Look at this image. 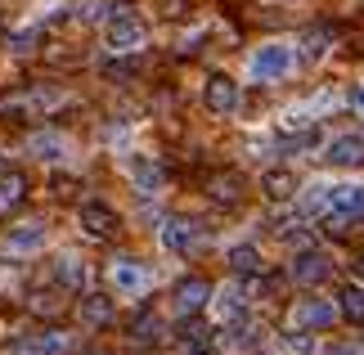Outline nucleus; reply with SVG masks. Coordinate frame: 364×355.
Returning a JSON list of instances; mask_svg holds the SVG:
<instances>
[{
	"mask_svg": "<svg viewBox=\"0 0 364 355\" xmlns=\"http://www.w3.org/2000/svg\"><path fill=\"white\" fill-rule=\"evenodd\" d=\"M292 68H297V46L292 41H265L247 54V77L257 86H274V81H288Z\"/></svg>",
	"mask_w": 364,
	"mask_h": 355,
	"instance_id": "obj_1",
	"label": "nucleus"
},
{
	"mask_svg": "<svg viewBox=\"0 0 364 355\" xmlns=\"http://www.w3.org/2000/svg\"><path fill=\"white\" fill-rule=\"evenodd\" d=\"M104 46L108 54H135V50H144L149 46V27L144 18H135V14H108V23H104Z\"/></svg>",
	"mask_w": 364,
	"mask_h": 355,
	"instance_id": "obj_2",
	"label": "nucleus"
},
{
	"mask_svg": "<svg viewBox=\"0 0 364 355\" xmlns=\"http://www.w3.org/2000/svg\"><path fill=\"white\" fill-rule=\"evenodd\" d=\"M63 104V90H46V86H32V90H18L9 99H0V122H23V117H41V112L59 108Z\"/></svg>",
	"mask_w": 364,
	"mask_h": 355,
	"instance_id": "obj_3",
	"label": "nucleus"
},
{
	"mask_svg": "<svg viewBox=\"0 0 364 355\" xmlns=\"http://www.w3.org/2000/svg\"><path fill=\"white\" fill-rule=\"evenodd\" d=\"M351 221H364V184H333V194H328V230H346Z\"/></svg>",
	"mask_w": 364,
	"mask_h": 355,
	"instance_id": "obj_4",
	"label": "nucleus"
},
{
	"mask_svg": "<svg viewBox=\"0 0 364 355\" xmlns=\"http://www.w3.org/2000/svg\"><path fill=\"white\" fill-rule=\"evenodd\" d=\"M239 81H234L230 73H212L207 77V86H203V104L212 117H234L239 112Z\"/></svg>",
	"mask_w": 364,
	"mask_h": 355,
	"instance_id": "obj_5",
	"label": "nucleus"
},
{
	"mask_svg": "<svg viewBox=\"0 0 364 355\" xmlns=\"http://www.w3.org/2000/svg\"><path fill=\"white\" fill-rule=\"evenodd\" d=\"M108 283H113L117 297H144L149 283H153V275L135 257H117L113 265H108Z\"/></svg>",
	"mask_w": 364,
	"mask_h": 355,
	"instance_id": "obj_6",
	"label": "nucleus"
},
{
	"mask_svg": "<svg viewBox=\"0 0 364 355\" xmlns=\"http://www.w3.org/2000/svg\"><path fill=\"white\" fill-rule=\"evenodd\" d=\"M46 238H50V230L41 221H23L0 238V252H5V257H36V252L46 248Z\"/></svg>",
	"mask_w": 364,
	"mask_h": 355,
	"instance_id": "obj_7",
	"label": "nucleus"
},
{
	"mask_svg": "<svg viewBox=\"0 0 364 355\" xmlns=\"http://www.w3.org/2000/svg\"><path fill=\"white\" fill-rule=\"evenodd\" d=\"M338 319V306L324 302V297H301L292 306V329H328Z\"/></svg>",
	"mask_w": 364,
	"mask_h": 355,
	"instance_id": "obj_8",
	"label": "nucleus"
},
{
	"mask_svg": "<svg viewBox=\"0 0 364 355\" xmlns=\"http://www.w3.org/2000/svg\"><path fill=\"white\" fill-rule=\"evenodd\" d=\"M27 153H32L36 162H68L73 139H68L63 131H32L27 135Z\"/></svg>",
	"mask_w": 364,
	"mask_h": 355,
	"instance_id": "obj_9",
	"label": "nucleus"
},
{
	"mask_svg": "<svg viewBox=\"0 0 364 355\" xmlns=\"http://www.w3.org/2000/svg\"><path fill=\"white\" fill-rule=\"evenodd\" d=\"M126 176H131V184L144 198L162 194V166L153 162V158H144V153H131V158H126Z\"/></svg>",
	"mask_w": 364,
	"mask_h": 355,
	"instance_id": "obj_10",
	"label": "nucleus"
},
{
	"mask_svg": "<svg viewBox=\"0 0 364 355\" xmlns=\"http://www.w3.org/2000/svg\"><path fill=\"white\" fill-rule=\"evenodd\" d=\"M328 270H333V261H328V252H297V257H292V265H288V275L297 279V283H306V288H311V283H324L328 279Z\"/></svg>",
	"mask_w": 364,
	"mask_h": 355,
	"instance_id": "obj_11",
	"label": "nucleus"
},
{
	"mask_svg": "<svg viewBox=\"0 0 364 355\" xmlns=\"http://www.w3.org/2000/svg\"><path fill=\"white\" fill-rule=\"evenodd\" d=\"M324 162L333 166H364V135H338L324 144Z\"/></svg>",
	"mask_w": 364,
	"mask_h": 355,
	"instance_id": "obj_12",
	"label": "nucleus"
},
{
	"mask_svg": "<svg viewBox=\"0 0 364 355\" xmlns=\"http://www.w3.org/2000/svg\"><path fill=\"white\" fill-rule=\"evenodd\" d=\"M81 225H86V234H95V238H113L122 221L108 203H81Z\"/></svg>",
	"mask_w": 364,
	"mask_h": 355,
	"instance_id": "obj_13",
	"label": "nucleus"
},
{
	"mask_svg": "<svg viewBox=\"0 0 364 355\" xmlns=\"http://www.w3.org/2000/svg\"><path fill=\"white\" fill-rule=\"evenodd\" d=\"M207 302H212V283L207 279H185L176 283V315H193V310H203Z\"/></svg>",
	"mask_w": 364,
	"mask_h": 355,
	"instance_id": "obj_14",
	"label": "nucleus"
},
{
	"mask_svg": "<svg viewBox=\"0 0 364 355\" xmlns=\"http://www.w3.org/2000/svg\"><path fill=\"white\" fill-rule=\"evenodd\" d=\"M212 310H216L220 324H234V319L247 315V297H243L239 288H216V292H212Z\"/></svg>",
	"mask_w": 364,
	"mask_h": 355,
	"instance_id": "obj_15",
	"label": "nucleus"
},
{
	"mask_svg": "<svg viewBox=\"0 0 364 355\" xmlns=\"http://www.w3.org/2000/svg\"><path fill=\"white\" fill-rule=\"evenodd\" d=\"M193 238H198V230H193L189 221H166L162 230H158V243H162L166 252H189Z\"/></svg>",
	"mask_w": 364,
	"mask_h": 355,
	"instance_id": "obj_16",
	"label": "nucleus"
},
{
	"mask_svg": "<svg viewBox=\"0 0 364 355\" xmlns=\"http://www.w3.org/2000/svg\"><path fill=\"white\" fill-rule=\"evenodd\" d=\"M261 189H265V198H270V203H288V198L297 194V176H292V171H265Z\"/></svg>",
	"mask_w": 364,
	"mask_h": 355,
	"instance_id": "obj_17",
	"label": "nucleus"
},
{
	"mask_svg": "<svg viewBox=\"0 0 364 355\" xmlns=\"http://www.w3.org/2000/svg\"><path fill=\"white\" fill-rule=\"evenodd\" d=\"M230 270H234V275H257V270H261V252L252 243H234L230 248Z\"/></svg>",
	"mask_w": 364,
	"mask_h": 355,
	"instance_id": "obj_18",
	"label": "nucleus"
},
{
	"mask_svg": "<svg viewBox=\"0 0 364 355\" xmlns=\"http://www.w3.org/2000/svg\"><path fill=\"white\" fill-rule=\"evenodd\" d=\"M68 346H73V337L59 333V329H50V333H41L36 342H32V355H63Z\"/></svg>",
	"mask_w": 364,
	"mask_h": 355,
	"instance_id": "obj_19",
	"label": "nucleus"
},
{
	"mask_svg": "<svg viewBox=\"0 0 364 355\" xmlns=\"http://www.w3.org/2000/svg\"><path fill=\"white\" fill-rule=\"evenodd\" d=\"M158 337H162V319H158V315H139V319L131 324V342L149 346V342H158Z\"/></svg>",
	"mask_w": 364,
	"mask_h": 355,
	"instance_id": "obj_20",
	"label": "nucleus"
},
{
	"mask_svg": "<svg viewBox=\"0 0 364 355\" xmlns=\"http://www.w3.org/2000/svg\"><path fill=\"white\" fill-rule=\"evenodd\" d=\"M338 310H342L346 319L364 324V288H355V283H346V288H342V302H338Z\"/></svg>",
	"mask_w": 364,
	"mask_h": 355,
	"instance_id": "obj_21",
	"label": "nucleus"
},
{
	"mask_svg": "<svg viewBox=\"0 0 364 355\" xmlns=\"http://www.w3.org/2000/svg\"><path fill=\"white\" fill-rule=\"evenodd\" d=\"M328 194H333V184H311L306 198H301V211H306V216H324V211H328Z\"/></svg>",
	"mask_w": 364,
	"mask_h": 355,
	"instance_id": "obj_22",
	"label": "nucleus"
},
{
	"mask_svg": "<svg viewBox=\"0 0 364 355\" xmlns=\"http://www.w3.org/2000/svg\"><path fill=\"white\" fill-rule=\"evenodd\" d=\"M207 194L216 203H239V176H212L207 180Z\"/></svg>",
	"mask_w": 364,
	"mask_h": 355,
	"instance_id": "obj_23",
	"label": "nucleus"
},
{
	"mask_svg": "<svg viewBox=\"0 0 364 355\" xmlns=\"http://www.w3.org/2000/svg\"><path fill=\"white\" fill-rule=\"evenodd\" d=\"M324 54H328V32H324V27L301 36V59H306V63H319Z\"/></svg>",
	"mask_w": 364,
	"mask_h": 355,
	"instance_id": "obj_24",
	"label": "nucleus"
},
{
	"mask_svg": "<svg viewBox=\"0 0 364 355\" xmlns=\"http://www.w3.org/2000/svg\"><path fill=\"white\" fill-rule=\"evenodd\" d=\"M59 279L68 283V288H86V265H81L77 257H59Z\"/></svg>",
	"mask_w": 364,
	"mask_h": 355,
	"instance_id": "obj_25",
	"label": "nucleus"
},
{
	"mask_svg": "<svg viewBox=\"0 0 364 355\" xmlns=\"http://www.w3.org/2000/svg\"><path fill=\"white\" fill-rule=\"evenodd\" d=\"M23 189H27V184H23V176H0V211H9L14 203H18V198H23Z\"/></svg>",
	"mask_w": 364,
	"mask_h": 355,
	"instance_id": "obj_26",
	"label": "nucleus"
},
{
	"mask_svg": "<svg viewBox=\"0 0 364 355\" xmlns=\"http://www.w3.org/2000/svg\"><path fill=\"white\" fill-rule=\"evenodd\" d=\"M81 315H86V324H108L113 319V306H108V297H86Z\"/></svg>",
	"mask_w": 364,
	"mask_h": 355,
	"instance_id": "obj_27",
	"label": "nucleus"
},
{
	"mask_svg": "<svg viewBox=\"0 0 364 355\" xmlns=\"http://www.w3.org/2000/svg\"><path fill=\"white\" fill-rule=\"evenodd\" d=\"M32 41H36V27H18V32H9V50L14 54H27V50H32Z\"/></svg>",
	"mask_w": 364,
	"mask_h": 355,
	"instance_id": "obj_28",
	"label": "nucleus"
},
{
	"mask_svg": "<svg viewBox=\"0 0 364 355\" xmlns=\"http://www.w3.org/2000/svg\"><path fill=\"white\" fill-rule=\"evenodd\" d=\"M77 18H81V23L104 18V0H81V5H77Z\"/></svg>",
	"mask_w": 364,
	"mask_h": 355,
	"instance_id": "obj_29",
	"label": "nucleus"
},
{
	"mask_svg": "<svg viewBox=\"0 0 364 355\" xmlns=\"http://www.w3.org/2000/svg\"><path fill=\"white\" fill-rule=\"evenodd\" d=\"M284 351H311V337H284Z\"/></svg>",
	"mask_w": 364,
	"mask_h": 355,
	"instance_id": "obj_30",
	"label": "nucleus"
},
{
	"mask_svg": "<svg viewBox=\"0 0 364 355\" xmlns=\"http://www.w3.org/2000/svg\"><path fill=\"white\" fill-rule=\"evenodd\" d=\"M333 355H364V346H346L342 342V346H333Z\"/></svg>",
	"mask_w": 364,
	"mask_h": 355,
	"instance_id": "obj_31",
	"label": "nucleus"
},
{
	"mask_svg": "<svg viewBox=\"0 0 364 355\" xmlns=\"http://www.w3.org/2000/svg\"><path fill=\"white\" fill-rule=\"evenodd\" d=\"M351 104H355V108H360V112H364V86H360V90H355V95H351Z\"/></svg>",
	"mask_w": 364,
	"mask_h": 355,
	"instance_id": "obj_32",
	"label": "nucleus"
},
{
	"mask_svg": "<svg viewBox=\"0 0 364 355\" xmlns=\"http://www.w3.org/2000/svg\"><path fill=\"white\" fill-rule=\"evenodd\" d=\"M355 275H360V279H364V252H360V261H355Z\"/></svg>",
	"mask_w": 364,
	"mask_h": 355,
	"instance_id": "obj_33",
	"label": "nucleus"
},
{
	"mask_svg": "<svg viewBox=\"0 0 364 355\" xmlns=\"http://www.w3.org/2000/svg\"><path fill=\"white\" fill-rule=\"evenodd\" d=\"M95 355H113V351H95Z\"/></svg>",
	"mask_w": 364,
	"mask_h": 355,
	"instance_id": "obj_34",
	"label": "nucleus"
}]
</instances>
